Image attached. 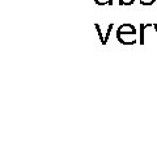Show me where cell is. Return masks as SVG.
<instances>
[{"instance_id":"8992f818","label":"cell","mask_w":157,"mask_h":142,"mask_svg":"<svg viewBox=\"0 0 157 142\" xmlns=\"http://www.w3.org/2000/svg\"><path fill=\"white\" fill-rule=\"evenodd\" d=\"M113 28H114V24H109V26H107V30H106V34H105V45L107 42H109V37L113 32Z\"/></svg>"},{"instance_id":"ba28073f","label":"cell","mask_w":157,"mask_h":142,"mask_svg":"<svg viewBox=\"0 0 157 142\" xmlns=\"http://www.w3.org/2000/svg\"><path fill=\"white\" fill-rule=\"evenodd\" d=\"M119 6H132L135 3V0H119Z\"/></svg>"},{"instance_id":"5b68a950","label":"cell","mask_w":157,"mask_h":142,"mask_svg":"<svg viewBox=\"0 0 157 142\" xmlns=\"http://www.w3.org/2000/svg\"><path fill=\"white\" fill-rule=\"evenodd\" d=\"M97 6H113L114 0H94Z\"/></svg>"},{"instance_id":"6da1fadb","label":"cell","mask_w":157,"mask_h":142,"mask_svg":"<svg viewBox=\"0 0 157 142\" xmlns=\"http://www.w3.org/2000/svg\"><path fill=\"white\" fill-rule=\"evenodd\" d=\"M117 36L119 37H128V36H135L136 34V28L131 24H122L121 26L117 29Z\"/></svg>"},{"instance_id":"52a82bcc","label":"cell","mask_w":157,"mask_h":142,"mask_svg":"<svg viewBox=\"0 0 157 142\" xmlns=\"http://www.w3.org/2000/svg\"><path fill=\"white\" fill-rule=\"evenodd\" d=\"M156 3V0H140V4L143 7H149V6H153Z\"/></svg>"},{"instance_id":"3957f363","label":"cell","mask_w":157,"mask_h":142,"mask_svg":"<svg viewBox=\"0 0 157 142\" xmlns=\"http://www.w3.org/2000/svg\"><path fill=\"white\" fill-rule=\"evenodd\" d=\"M145 24H140V38H139V43L144 45L145 43Z\"/></svg>"},{"instance_id":"7a4b0ae2","label":"cell","mask_w":157,"mask_h":142,"mask_svg":"<svg viewBox=\"0 0 157 142\" xmlns=\"http://www.w3.org/2000/svg\"><path fill=\"white\" fill-rule=\"evenodd\" d=\"M117 40L119 41L122 45H134V43H136L135 36H128V37H119V36H117Z\"/></svg>"},{"instance_id":"277c9868","label":"cell","mask_w":157,"mask_h":142,"mask_svg":"<svg viewBox=\"0 0 157 142\" xmlns=\"http://www.w3.org/2000/svg\"><path fill=\"white\" fill-rule=\"evenodd\" d=\"M94 28H96V30H97V33H98V37H100L101 45H104V46H105V36L102 34V30H101L100 24H94Z\"/></svg>"}]
</instances>
